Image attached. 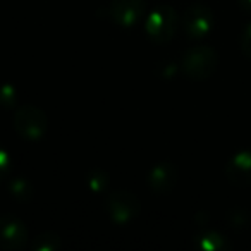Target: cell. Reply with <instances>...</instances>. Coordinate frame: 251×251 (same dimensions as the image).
<instances>
[{"label":"cell","mask_w":251,"mask_h":251,"mask_svg":"<svg viewBox=\"0 0 251 251\" xmlns=\"http://www.w3.org/2000/svg\"><path fill=\"white\" fill-rule=\"evenodd\" d=\"M217 53L212 47L198 45L193 47L186 52L184 59H182V71L188 77L195 81L208 79L217 69Z\"/></svg>","instance_id":"obj_1"},{"label":"cell","mask_w":251,"mask_h":251,"mask_svg":"<svg viewBox=\"0 0 251 251\" xmlns=\"http://www.w3.org/2000/svg\"><path fill=\"white\" fill-rule=\"evenodd\" d=\"M177 29V14L169 5H160L153 9L147 19L148 36L155 43H167L172 40Z\"/></svg>","instance_id":"obj_2"},{"label":"cell","mask_w":251,"mask_h":251,"mask_svg":"<svg viewBox=\"0 0 251 251\" xmlns=\"http://www.w3.org/2000/svg\"><path fill=\"white\" fill-rule=\"evenodd\" d=\"M14 127L25 140L38 141L47 131V115L36 107H23L14 115Z\"/></svg>","instance_id":"obj_3"},{"label":"cell","mask_w":251,"mask_h":251,"mask_svg":"<svg viewBox=\"0 0 251 251\" xmlns=\"http://www.w3.org/2000/svg\"><path fill=\"white\" fill-rule=\"evenodd\" d=\"M182 26L189 38H203L213 28V12L203 4H195L182 16Z\"/></svg>","instance_id":"obj_4"},{"label":"cell","mask_w":251,"mask_h":251,"mask_svg":"<svg viewBox=\"0 0 251 251\" xmlns=\"http://www.w3.org/2000/svg\"><path fill=\"white\" fill-rule=\"evenodd\" d=\"M108 213L115 224H129L140 213V200L129 191H117L108 196Z\"/></svg>","instance_id":"obj_5"},{"label":"cell","mask_w":251,"mask_h":251,"mask_svg":"<svg viewBox=\"0 0 251 251\" xmlns=\"http://www.w3.org/2000/svg\"><path fill=\"white\" fill-rule=\"evenodd\" d=\"M28 241V229L19 219L12 215L0 217V248L19 250Z\"/></svg>","instance_id":"obj_6"},{"label":"cell","mask_w":251,"mask_h":251,"mask_svg":"<svg viewBox=\"0 0 251 251\" xmlns=\"http://www.w3.org/2000/svg\"><path fill=\"white\" fill-rule=\"evenodd\" d=\"M108 12L117 25L129 28V26L136 25L143 16L145 0H112Z\"/></svg>","instance_id":"obj_7"},{"label":"cell","mask_w":251,"mask_h":251,"mask_svg":"<svg viewBox=\"0 0 251 251\" xmlns=\"http://www.w3.org/2000/svg\"><path fill=\"white\" fill-rule=\"evenodd\" d=\"M226 176L236 186H251V150L237 151L227 164Z\"/></svg>","instance_id":"obj_8"},{"label":"cell","mask_w":251,"mask_h":251,"mask_svg":"<svg viewBox=\"0 0 251 251\" xmlns=\"http://www.w3.org/2000/svg\"><path fill=\"white\" fill-rule=\"evenodd\" d=\"M177 182V171L172 164H158L148 174V186L155 193H167Z\"/></svg>","instance_id":"obj_9"},{"label":"cell","mask_w":251,"mask_h":251,"mask_svg":"<svg viewBox=\"0 0 251 251\" xmlns=\"http://www.w3.org/2000/svg\"><path fill=\"white\" fill-rule=\"evenodd\" d=\"M198 246L205 251H222L227 248V243L219 232H205L198 237Z\"/></svg>","instance_id":"obj_10"},{"label":"cell","mask_w":251,"mask_h":251,"mask_svg":"<svg viewBox=\"0 0 251 251\" xmlns=\"http://www.w3.org/2000/svg\"><path fill=\"white\" fill-rule=\"evenodd\" d=\"M59 246H60L59 237L53 236V234H42L33 243V248L40 251H53V250H59Z\"/></svg>","instance_id":"obj_11"},{"label":"cell","mask_w":251,"mask_h":251,"mask_svg":"<svg viewBox=\"0 0 251 251\" xmlns=\"http://www.w3.org/2000/svg\"><path fill=\"white\" fill-rule=\"evenodd\" d=\"M11 193L14 195V198H18V200H29L33 195V189L28 181L18 179V181H14L11 184Z\"/></svg>","instance_id":"obj_12"},{"label":"cell","mask_w":251,"mask_h":251,"mask_svg":"<svg viewBox=\"0 0 251 251\" xmlns=\"http://www.w3.org/2000/svg\"><path fill=\"white\" fill-rule=\"evenodd\" d=\"M241 52L244 53L246 59L251 60V23L246 26L243 36H241Z\"/></svg>","instance_id":"obj_13"},{"label":"cell","mask_w":251,"mask_h":251,"mask_svg":"<svg viewBox=\"0 0 251 251\" xmlns=\"http://www.w3.org/2000/svg\"><path fill=\"white\" fill-rule=\"evenodd\" d=\"M11 167H12L11 157H9V153L4 150V148L0 147V181H2V179H4L5 176L9 174Z\"/></svg>","instance_id":"obj_14"},{"label":"cell","mask_w":251,"mask_h":251,"mask_svg":"<svg viewBox=\"0 0 251 251\" xmlns=\"http://www.w3.org/2000/svg\"><path fill=\"white\" fill-rule=\"evenodd\" d=\"M98 176H100V172H93V177L88 181V182H90V188L95 189V191H101V189L107 186V181H108L107 177H103L100 181V179H98Z\"/></svg>","instance_id":"obj_15"},{"label":"cell","mask_w":251,"mask_h":251,"mask_svg":"<svg viewBox=\"0 0 251 251\" xmlns=\"http://www.w3.org/2000/svg\"><path fill=\"white\" fill-rule=\"evenodd\" d=\"M237 4H239L244 11L251 12V0H237Z\"/></svg>","instance_id":"obj_16"}]
</instances>
